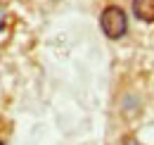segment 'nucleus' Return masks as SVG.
Masks as SVG:
<instances>
[{
    "label": "nucleus",
    "instance_id": "obj_4",
    "mask_svg": "<svg viewBox=\"0 0 154 145\" xmlns=\"http://www.w3.org/2000/svg\"><path fill=\"white\" fill-rule=\"evenodd\" d=\"M0 145H2V143H0Z\"/></svg>",
    "mask_w": 154,
    "mask_h": 145
},
{
    "label": "nucleus",
    "instance_id": "obj_3",
    "mask_svg": "<svg viewBox=\"0 0 154 145\" xmlns=\"http://www.w3.org/2000/svg\"><path fill=\"white\" fill-rule=\"evenodd\" d=\"M5 26V14H2V10H0V29Z\"/></svg>",
    "mask_w": 154,
    "mask_h": 145
},
{
    "label": "nucleus",
    "instance_id": "obj_1",
    "mask_svg": "<svg viewBox=\"0 0 154 145\" xmlns=\"http://www.w3.org/2000/svg\"><path fill=\"white\" fill-rule=\"evenodd\" d=\"M100 26H102V31L109 38H114V40L121 38L126 34V29H128L126 12H123L121 7H116V5H109V7L102 12V17H100Z\"/></svg>",
    "mask_w": 154,
    "mask_h": 145
},
{
    "label": "nucleus",
    "instance_id": "obj_2",
    "mask_svg": "<svg viewBox=\"0 0 154 145\" xmlns=\"http://www.w3.org/2000/svg\"><path fill=\"white\" fill-rule=\"evenodd\" d=\"M133 14L142 21H154V0H133Z\"/></svg>",
    "mask_w": 154,
    "mask_h": 145
}]
</instances>
